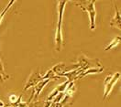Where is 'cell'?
Segmentation results:
<instances>
[{
  "mask_svg": "<svg viewBox=\"0 0 121 107\" xmlns=\"http://www.w3.org/2000/svg\"><path fill=\"white\" fill-rule=\"evenodd\" d=\"M67 1L61 0L58 2V21L56 27V33H55V45L56 50L60 51L63 45V38H62V21H63V14L64 8L66 6Z\"/></svg>",
  "mask_w": 121,
  "mask_h": 107,
  "instance_id": "1",
  "label": "cell"
},
{
  "mask_svg": "<svg viewBox=\"0 0 121 107\" xmlns=\"http://www.w3.org/2000/svg\"><path fill=\"white\" fill-rule=\"evenodd\" d=\"M95 0H80L75 3L76 7H79L83 11L86 12L89 16L90 20V28L91 30H94L95 29V17H96V10L95 8Z\"/></svg>",
  "mask_w": 121,
  "mask_h": 107,
  "instance_id": "2",
  "label": "cell"
},
{
  "mask_svg": "<svg viewBox=\"0 0 121 107\" xmlns=\"http://www.w3.org/2000/svg\"><path fill=\"white\" fill-rule=\"evenodd\" d=\"M76 67H77V69L79 68L83 70H86L92 69V68H103V66L98 59H89L88 57H86L83 54H81L78 57Z\"/></svg>",
  "mask_w": 121,
  "mask_h": 107,
  "instance_id": "3",
  "label": "cell"
},
{
  "mask_svg": "<svg viewBox=\"0 0 121 107\" xmlns=\"http://www.w3.org/2000/svg\"><path fill=\"white\" fill-rule=\"evenodd\" d=\"M120 72H116L114 75H108L106 76L105 80V93H104V101L108 97V95L110 94V92L113 89L114 85L116 82L120 79Z\"/></svg>",
  "mask_w": 121,
  "mask_h": 107,
  "instance_id": "4",
  "label": "cell"
},
{
  "mask_svg": "<svg viewBox=\"0 0 121 107\" xmlns=\"http://www.w3.org/2000/svg\"><path fill=\"white\" fill-rule=\"evenodd\" d=\"M43 80L42 75H40V73L39 72L38 70H33L31 72V74L30 75L27 82L25 84V87L23 89V91H28L29 89H30L31 87H34L37 83H39V82H41Z\"/></svg>",
  "mask_w": 121,
  "mask_h": 107,
  "instance_id": "5",
  "label": "cell"
},
{
  "mask_svg": "<svg viewBox=\"0 0 121 107\" xmlns=\"http://www.w3.org/2000/svg\"><path fill=\"white\" fill-rule=\"evenodd\" d=\"M52 72L58 77H62L64 73L71 71V65H66L65 63H58L56 65H54L52 68Z\"/></svg>",
  "mask_w": 121,
  "mask_h": 107,
  "instance_id": "6",
  "label": "cell"
},
{
  "mask_svg": "<svg viewBox=\"0 0 121 107\" xmlns=\"http://www.w3.org/2000/svg\"><path fill=\"white\" fill-rule=\"evenodd\" d=\"M51 81L50 80H42L41 82H39V83H37L35 86H34V91H33V93L31 94V96H30V100L27 102L29 104H30V103L32 102V100L35 99V98H38V96L40 94V92L41 91L43 90V88L45 87L47 84L49 83Z\"/></svg>",
  "mask_w": 121,
  "mask_h": 107,
  "instance_id": "7",
  "label": "cell"
},
{
  "mask_svg": "<svg viewBox=\"0 0 121 107\" xmlns=\"http://www.w3.org/2000/svg\"><path fill=\"white\" fill-rule=\"evenodd\" d=\"M68 84H69V82H68V81H66V82H62V83L60 84V85H58V86H57V87H56V88L53 90L52 92L49 94L47 101H51V102H52V101L55 98V96H56V95H58V94H59V93H60V92H65V90H66V88H67Z\"/></svg>",
  "mask_w": 121,
  "mask_h": 107,
  "instance_id": "8",
  "label": "cell"
},
{
  "mask_svg": "<svg viewBox=\"0 0 121 107\" xmlns=\"http://www.w3.org/2000/svg\"><path fill=\"white\" fill-rule=\"evenodd\" d=\"M115 16L114 17L111 19L110 21V26L113 27V28H116L117 29H121V16H120V12L118 10L117 7L115 5Z\"/></svg>",
  "mask_w": 121,
  "mask_h": 107,
  "instance_id": "9",
  "label": "cell"
},
{
  "mask_svg": "<svg viewBox=\"0 0 121 107\" xmlns=\"http://www.w3.org/2000/svg\"><path fill=\"white\" fill-rule=\"evenodd\" d=\"M83 71V70L78 68V69L73 70H71V71H68V72L64 73L62 77H66V78H67V81H68L69 82H75L76 80H78V77H79V75H80Z\"/></svg>",
  "mask_w": 121,
  "mask_h": 107,
  "instance_id": "10",
  "label": "cell"
},
{
  "mask_svg": "<svg viewBox=\"0 0 121 107\" xmlns=\"http://www.w3.org/2000/svg\"><path fill=\"white\" fill-rule=\"evenodd\" d=\"M104 71V67L103 68H92V69H88L86 70H83V72L79 75L78 80L79 79H83L85 76L89 75V74H95V73H101Z\"/></svg>",
  "mask_w": 121,
  "mask_h": 107,
  "instance_id": "11",
  "label": "cell"
},
{
  "mask_svg": "<svg viewBox=\"0 0 121 107\" xmlns=\"http://www.w3.org/2000/svg\"><path fill=\"white\" fill-rule=\"evenodd\" d=\"M120 39H121L120 36H117V37H116L115 38H113L112 41L104 49V50H105V51H108V50L112 49L113 48H115L116 46H117V45L120 43Z\"/></svg>",
  "mask_w": 121,
  "mask_h": 107,
  "instance_id": "12",
  "label": "cell"
},
{
  "mask_svg": "<svg viewBox=\"0 0 121 107\" xmlns=\"http://www.w3.org/2000/svg\"><path fill=\"white\" fill-rule=\"evenodd\" d=\"M9 75H8V73L5 71V70H4V66H3V63H2V61L0 60V82H5V81H7L9 79Z\"/></svg>",
  "mask_w": 121,
  "mask_h": 107,
  "instance_id": "13",
  "label": "cell"
},
{
  "mask_svg": "<svg viewBox=\"0 0 121 107\" xmlns=\"http://www.w3.org/2000/svg\"><path fill=\"white\" fill-rule=\"evenodd\" d=\"M42 78H43V80H50V81H52V80H58V79H60V77L56 76V75L53 73L52 70H48L45 75H43V76H42Z\"/></svg>",
  "mask_w": 121,
  "mask_h": 107,
  "instance_id": "14",
  "label": "cell"
},
{
  "mask_svg": "<svg viewBox=\"0 0 121 107\" xmlns=\"http://www.w3.org/2000/svg\"><path fill=\"white\" fill-rule=\"evenodd\" d=\"M14 3H15V0H11V1H9V3L8 4V6L4 8V9H3V11L0 13V24H1V22H2V20H3V18H4L5 15L7 14L8 10L11 8L12 6H13V4H14Z\"/></svg>",
  "mask_w": 121,
  "mask_h": 107,
  "instance_id": "15",
  "label": "cell"
},
{
  "mask_svg": "<svg viewBox=\"0 0 121 107\" xmlns=\"http://www.w3.org/2000/svg\"><path fill=\"white\" fill-rule=\"evenodd\" d=\"M17 98H18V97H17L15 94H12V95H10V96H9L10 105H12V104L16 103H17Z\"/></svg>",
  "mask_w": 121,
  "mask_h": 107,
  "instance_id": "16",
  "label": "cell"
},
{
  "mask_svg": "<svg viewBox=\"0 0 121 107\" xmlns=\"http://www.w3.org/2000/svg\"><path fill=\"white\" fill-rule=\"evenodd\" d=\"M40 103H41V102H37V103H30V104H29V107H39Z\"/></svg>",
  "mask_w": 121,
  "mask_h": 107,
  "instance_id": "17",
  "label": "cell"
},
{
  "mask_svg": "<svg viewBox=\"0 0 121 107\" xmlns=\"http://www.w3.org/2000/svg\"><path fill=\"white\" fill-rule=\"evenodd\" d=\"M52 107H63L62 103H52Z\"/></svg>",
  "mask_w": 121,
  "mask_h": 107,
  "instance_id": "18",
  "label": "cell"
},
{
  "mask_svg": "<svg viewBox=\"0 0 121 107\" xmlns=\"http://www.w3.org/2000/svg\"><path fill=\"white\" fill-rule=\"evenodd\" d=\"M3 106H5V103L0 100V107H3Z\"/></svg>",
  "mask_w": 121,
  "mask_h": 107,
  "instance_id": "19",
  "label": "cell"
},
{
  "mask_svg": "<svg viewBox=\"0 0 121 107\" xmlns=\"http://www.w3.org/2000/svg\"><path fill=\"white\" fill-rule=\"evenodd\" d=\"M28 107H29V106H28Z\"/></svg>",
  "mask_w": 121,
  "mask_h": 107,
  "instance_id": "20",
  "label": "cell"
}]
</instances>
